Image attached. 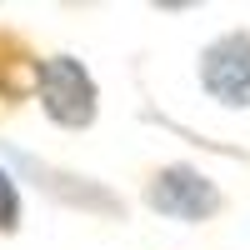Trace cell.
I'll use <instances>...</instances> for the list:
<instances>
[{"instance_id":"obj_6","label":"cell","mask_w":250,"mask_h":250,"mask_svg":"<svg viewBox=\"0 0 250 250\" xmlns=\"http://www.w3.org/2000/svg\"><path fill=\"white\" fill-rule=\"evenodd\" d=\"M20 230V190H15V175L0 165V235H15Z\"/></svg>"},{"instance_id":"obj_4","label":"cell","mask_w":250,"mask_h":250,"mask_svg":"<svg viewBox=\"0 0 250 250\" xmlns=\"http://www.w3.org/2000/svg\"><path fill=\"white\" fill-rule=\"evenodd\" d=\"M195 75H200V90L225 110H245L250 105V30H225L215 35L210 45L200 50L195 60Z\"/></svg>"},{"instance_id":"obj_1","label":"cell","mask_w":250,"mask_h":250,"mask_svg":"<svg viewBox=\"0 0 250 250\" xmlns=\"http://www.w3.org/2000/svg\"><path fill=\"white\" fill-rule=\"evenodd\" d=\"M35 95H40V110L50 115V125H60V130H90L100 115V85H95L90 65L65 50L40 60Z\"/></svg>"},{"instance_id":"obj_3","label":"cell","mask_w":250,"mask_h":250,"mask_svg":"<svg viewBox=\"0 0 250 250\" xmlns=\"http://www.w3.org/2000/svg\"><path fill=\"white\" fill-rule=\"evenodd\" d=\"M0 155H5L10 165H20V170L35 180V190H45L55 205H65V210H85V215H100V220H125V200L110 190L105 180L60 170V165L35 160V155H25V150H15V145H0Z\"/></svg>"},{"instance_id":"obj_5","label":"cell","mask_w":250,"mask_h":250,"mask_svg":"<svg viewBox=\"0 0 250 250\" xmlns=\"http://www.w3.org/2000/svg\"><path fill=\"white\" fill-rule=\"evenodd\" d=\"M35 70H40V55L30 50V40L0 25V100L5 105L35 100Z\"/></svg>"},{"instance_id":"obj_2","label":"cell","mask_w":250,"mask_h":250,"mask_svg":"<svg viewBox=\"0 0 250 250\" xmlns=\"http://www.w3.org/2000/svg\"><path fill=\"white\" fill-rule=\"evenodd\" d=\"M140 195H145V205H150L155 215L180 220V225H205V220H215L225 210V190L205 170H195V165H185V160L160 165V170L145 180Z\"/></svg>"}]
</instances>
